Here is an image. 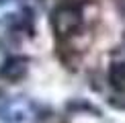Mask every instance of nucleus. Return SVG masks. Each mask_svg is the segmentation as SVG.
Instances as JSON below:
<instances>
[{
    "mask_svg": "<svg viewBox=\"0 0 125 123\" xmlns=\"http://www.w3.org/2000/svg\"><path fill=\"white\" fill-rule=\"evenodd\" d=\"M25 72H27V60L14 55V58L6 60V64H4V68H2V76L8 78V80H19V78L25 76Z\"/></svg>",
    "mask_w": 125,
    "mask_h": 123,
    "instance_id": "2",
    "label": "nucleus"
},
{
    "mask_svg": "<svg viewBox=\"0 0 125 123\" xmlns=\"http://www.w3.org/2000/svg\"><path fill=\"white\" fill-rule=\"evenodd\" d=\"M109 78L115 86H123L125 84V62L121 64H113L111 66V72H109Z\"/></svg>",
    "mask_w": 125,
    "mask_h": 123,
    "instance_id": "3",
    "label": "nucleus"
},
{
    "mask_svg": "<svg viewBox=\"0 0 125 123\" xmlns=\"http://www.w3.org/2000/svg\"><path fill=\"white\" fill-rule=\"evenodd\" d=\"M86 0H64L58 8L53 10V17H51V25L53 31L60 37H70L74 35L78 29L82 27V4Z\"/></svg>",
    "mask_w": 125,
    "mask_h": 123,
    "instance_id": "1",
    "label": "nucleus"
}]
</instances>
